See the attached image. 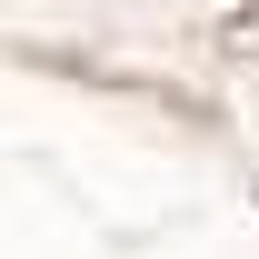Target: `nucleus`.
Returning a JSON list of instances; mask_svg holds the SVG:
<instances>
[]
</instances>
